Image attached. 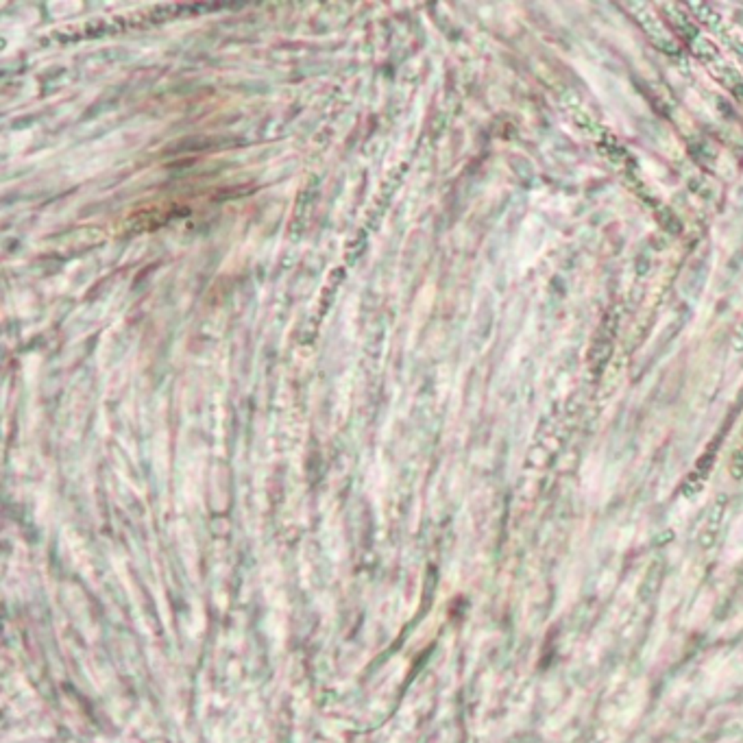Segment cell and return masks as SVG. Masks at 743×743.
<instances>
[{"instance_id": "obj_1", "label": "cell", "mask_w": 743, "mask_h": 743, "mask_svg": "<svg viewBox=\"0 0 743 743\" xmlns=\"http://www.w3.org/2000/svg\"><path fill=\"white\" fill-rule=\"evenodd\" d=\"M724 506H726V500L722 497V500L713 506V510H711V515H709V521H706V527H704V534H702V539H700L704 547H711V545L715 543L717 534H720V527H722V523H724Z\"/></svg>"}]
</instances>
